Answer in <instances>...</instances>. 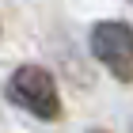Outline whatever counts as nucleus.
Masks as SVG:
<instances>
[{
	"label": "nucleus",
	"mask_w": 133,
	"mask_h": 133,
	"mask_svg": "<svg viewBox=\"0 0 133 133\" xmlns=\"http://www.w3.org/2000/svg\"><path fill=\"white\" fill-rule=\"evenodd\" d=\"M8 95L19 103L23 110H31L34 118H61V95H57V84L42 65H23L15 69V76L8 80Z\"/></svg>",
	"instance_id": "nucleus-1"
},
{
	"label": "nucleus",
	"mask_w": 133,
	"mask_h": 133,
	"mask_svg": "<svg viewBox=\"0 0 133 133\" xmlns=\"http://www.w3.org/2000/svg\"><path fill=\"white\" fill-rule=\"evenodd\" d=\"M91 53L110 69L114 80L133 84V27L118 19H103L91 27Z\"/></svg>",
	"instance_id": "nucleus-2"
},
{
	"label": "nucleus",
	"mask_w": 133,
	"mask_h": 133,
	"mask_svg": "<svg viewBox=\"0 0 133 133\" xmlns=\"http://www.w3.org/2000/svg\"><path fill=\"white\" fill-rule=\"evenodd\" d=\"M91 133H107V129H91Z\"/></svg>",
	"instance_id": "nucleus-3"
},
{
	"label": "nucleus",
	"mask_w": 133,
	"mask_h": 133,
	"mask_svg": "<svg viewBox=\"0 0 133 133\" xmlns=\"http://www.w3.org/2000/svg\"><path fill=\"white\" fill-rule=\"evenodd\" d=\"M129 4H133V0H129Z\"/></svg>",
	"instance_id": "nucleus-4"
}]
</instances>
